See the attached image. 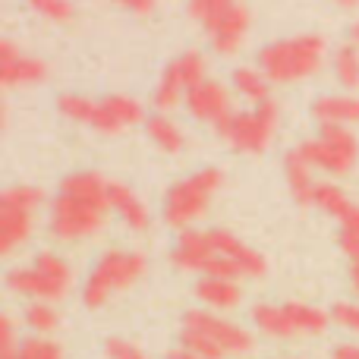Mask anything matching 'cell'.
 Returning <instances> with one entry per match:
<instances>
[{
    "mask_svg": "<svg viewBox=\"0 0 359 359\" xmlns=\"http://www.w3.org/2000/svg\"><path fill=\"white\" fill-rule=\"evenodd\" d=\"M334 359H359V344H337Z\"/></svg>",
    "mask_w": 359,
    "mask_h": 359,
    "instance_id": "obj_34",
    "label": "cell"
},
{
    "mask_svg": "<svg viewBox=\"0 0 359 359\" xmlns=\"http://www.w3.org/2000/svg\"><path fill=\"white\" fill-rule=\"evenodd\" d=\"M233 88H236V95L240 98H246L252 107H262V104H268L271 101V82L265 79V73H262L259 67H236L233 69Z\"/></svg>",
    "mask_w": 359,
    "mask_h": 359,
    "instance_id": "obj_22",
    "label": "cell"
},
{
    "mask_svg": "<svg viewBox=\"0 0 359 359\" xmlns=\"http://www.w3.org/2000/svg\"><path fill=\"white\" fill-rule=\"evenodd\" d=\"M278 104L268 101L262 107H252V111L243 114H230L221 123L215 126V133L230 145L233 151H243V155H262V151L271 145L274 133H278Z\"/></svg>",
    "mask_w": 359,
    "mask_h": 359,
    "instance_id": "obj_8",
    "label": "cell"
},
{
    "mask_svg": "<svg viewBox=\"0 0 359 359\" xmlns=\"http://www.w3.org/2000/svg\"><path fill=\"white\" fill-rule=\"evenodd\" d=\"M168 359H202V356H196V353H189V350H183V347H177V350H170Z\"/></svg>",
    "mask_w": 359,
    "mask_h": 359,
    "instance_id": "obj_36",
    "label": "cell"
},
{
    "mask_svg": "<svg viewBox=\"0 0 359 359\" xmlns=\"http://www.w3.org/2000/svg\"><path fill=\"white\" fill-rule=\"evenodd\" d=\"M183 328L208 337L211 344H217V347L224 350V356H243L255 347L252 331H246L243 325L230 322V318L217 316V312H211V309H189L183 316Z\"/></svg>",
    "mask_w": 359,
    "mask_h": 359,
    "instance_id": "obj_13",
    "label": "cell"
},
{
    "mask_svg": "<svg viewBox=\"0 0 359 359\" xmlns=\"http://www.w3.org/2000/svg\"><path fill=\"white\" fill-rule=\"evenodd\" d=\"M180 347L196 353V356H202V359H224V350L217 347V344H211L208 337L196 334V331H186V328L180 331Z\"/></svg>",
    "mask_w": 359,
    "mask_h": 359,
    "instance_id": "obj_30",
    "label": "cell"
},
{
    "mask_svg": "<svg viewBox=\"0 0 359 359\" xmlns=\"http://www.w3.org/2000/svg\"><path fill=\"white\" fill-rule=\"evenodd\" d=\"M208 233H211L215 249L243 274V278H265L268 274V262H265V255H262L259 249L246 246L240 236H233L230 230H221V227L208 230Z\"/></svg>",
    "mask_w": 359,
    "mask_h": 359,
    "instance_id": "obj_17",
    "label": "cell"
},
{
    "mask_svg": "<svg viewBox=\"0 0 359 359\" xmlns=\"http://www.w3.org/2000/svg\"><path fill=\"white\" fill-rule=\"evenodd\" d=\"M73 287V268L67 259H60L57 252H38L32 259V265L25 268H13L6 271V290L19 293V297H29L35 303H54L63 299Z\"/></svg>",
    "mask_w": 359,
    "mask_h": 359,
    "instance_id": "obj_5",
    "label": "cell"
},
{
    "mask_svg": "<svg viewBox=\"0 0 359 359\" xmlns=\"http://www.w3.org/2000/svg\"><path fill=\"white\" fill-rule=\"evenodd\" d=\"M145 136H149L161 151H168V155H180L186 145L183 130H180L168 114H151V117L145 120Z\"/></svg>",
    "mask_w": 359,
    "mask_h": 359,
    "instance_id": "obj_23",
    "label": "cell"
},
{
    "mask_svg": "<svg viewBox=\"0 0 359 359\" xmlns=\"http://www.w3.org/2000/svg\"><path fill=\"white\" fill-rule=\"evenodd\" d=\"M312 117L318 120V126L359 123V98H353V95H322L312 104Z\"/></svg>",
    "mask_w": 359,
    "mask_h": 359,
    "instance_id": "obj_19",
    "label": "cell"
},
{
    "mask_svg": "<svg viewBox=\"0 0 359 359\" xmlns=\"http://www.w3.org/2000/svg\"><path fill=\"white\" fill-rule=\"evenodd\" d=\"M221 183H224V174L217 168H202L196 174L177 180L168 189L164 205H161L164 224H170L174 230H189V224L198 221L208 211L211 198L221 189Z\"/></svg>",
    "mask_w": 359,
    "mask_h": 359,
    "instance_id": "obj_6",
    "label": "cell"
},
{
    "mask_svg": "<svg viewBox=\"0 0 359 359\" xmlns=\"http://www.w3.org/2000/svg\"><path fill=\"white\" fill-rule=\"evenodd\" d=\"M350 41H353L356 48H359V22H353V25H350Z\"/></svg>",
    "mask_w": 359,
    "mask_h": 359,
    "instance_id": "obj_37",
    "label": "cell"
},
{
    "mask_svg": "<svg viewBox=\"0 0 359 359\" xmlns=\"http://www.w3.org/2000/svg\"><path fill=\"white\" fill-rule=\"evenodd\" d=\"M57 107H60L63 117L76 120V123H88L92 126L95 120V111H98V101L88 98V95H73V92H63L57 98Z\"/></svg>",
    "mask_w": 359,
    "mask_h": 359,
    "instance_id": "obj_27",
    "label": "cell"
},
{
    "mask_svg": "<svg viewBox=\"0 0 359 359\" xmlns=\"http://www.w3.org/2000/svg\"><path fill=\"white\" fill-rule=\"evenodd\" d=\"M104 353H107V359H151L139 344L126 341V337H107Z\"/></svg>",
    "mask_w": 359,
    "mask_h": 359,
    "instance_id": "obj_32",
    "label": "cell"
},
{
    "mask_svg": "<svg viewBox=\"0 0 359 359\" xmlns=\"http://www.w3.org/2000/svg\"><path fill=\"white\" fill-rule=\"evenodd\" d=\"M111 208L117 211L120 221H123L130 230H136V233L149 230V224H151L149 205H145L142 198H139L126 183H117V180H111Z\"/></svg>",
    "mask_w": 359,
    "mask_h": 359,
    "instance_id": "obj_18",
    "label": "cell"
},
{
    "mask_svg": "<svg viewBox=\"0 0 359 359\" xmlns=\"http://www.w3.org/2000/svg\"><path fill=\"white\" fill-rule=\"evenodd\" d=\"M22 322H25V328L35 331V337H48L57 331L60 316H57V309L50 303H29L22 309Z\"/></svg>",
    "mask_w": 359,
    "mask_h": 359,
    "instance_id": "obj_25",
    "label": "cell"
},
{
    "mask_svg": "<svg viewBox=\"0 0 359 359\" xmlns=\"http://www.w3.org/2000/svg\"><path fill=\"white\" fill-rule=\"evenodd\" d=\"M331 322L337 328L350 331V334H359V303H350V299H341V303L331 306Z\"/></svg>",
    "mask_w": 359,
    "mask_h": 359,
    "instance_id": "obj_31",
    "label": "cell"
},
{
    "mask_svg": "<svg viewBox=\"0 0 359 359\" xmlns=\"http://www.w3.org/2000/svg\"><path fill=\"white\" fill-rule=\"evenodd\" d=\"M196 297L202 299V306H208L211 312H227L236 309L243 299V290L236 280H224V278H202L196 280Z\"/></svg>",
    "mask_w": 359,
    "mask_h": 359,
    "instance_id": "obj_20",
    "label": "cell"
},
{
    "mask_svg": "<svg viewBox=\"0 0 359 359\" xmlns=\"http://www.w3.org/2000/svg\"><path fill=\"white\" fill-rule=\"evenodd\" d=\"M186 111H189L196 120H202V123L217 126L224 117L233 114V98H230L224 82L205 79L202 86H196L189 95H186Z\"/></svg>",
    "mask_w": 359,
    "mask_h": 359,
    "instance_id": "obj_16",
    "label": "cell"
},
{
    "mask_svg": "<svg viewBox=\"0 0 359 359\" xmlns=\"http://www.w3.org/2000/svg\"><path fill=\"white\" fill-rule=\"evenodd\" d=\"M350 284H353V293L359 297V259H353V265H350Z\"/></svg>",
    "mask_w": 359,
    "mask_h": 359,
    "instance_id": "obj_35",
    "label": "cell"
},
{
    "mask_svg": "<svg viewBox=\"0 0 359 359\" xmlns=\"http://www.w3.org/2000/svg\"><path fill=\"white\" fill-rule=\"evenodd\" d=\"M44 192L38 186H6L0 192V255H13L32 236L35 208L41 205Z\"/></svg>",
    "mask_w": 359,
    "mask_h": 359,
    "instance_id": "obj_10",
    "label": "cell"
},
{
    "mask_svg": "<svg viewBox=\"0 0 359 359\" xmlns=\"http://www.w3.org/2000/svg\"><path fill=\"white\" fill-rule=\"evenodd\" d=\"M186 13L192 22L208 32L211 48L224 57L236 54L252 29V10L236 0H192Z\"/></svg>",
    "mask_w": 359,
    "mask_h": 359,
    "instance_id": "obj_3",
    "label": "cell"
},
{
    "mask_svg": "<svg viewBox=\"0 0 359 359\" xmlns=\"http://www.w3.org/2000/svg\"><path fill=\"white\" fill-rule=\"evenodd\" d=\"M328 44L316 32H303L293 38H280L259 50V69L268 82H303L316 76L325 63Z\"/></svg>",
    "mask_w": 359,
    "mask_h": 359,
    "instance_id": "obj_2",
    "label": "cell"
},
{
    "mask_svg": "<svg viewBox=\"0 0 359 359\" xmlns=\"http://www.w3.org/2000/svg\"><path fill=\"white\" fill-rule=\"evenodd\" d=\"M297 151L306 158L309 168L344 177L359 161V139L350 126H318V136L297 145Z\"/></svg>",
    "mask_w": 359,
    "mask_h": 359,
    "instance_id": "obj_9",
    "label": "cell"
},
{
    "mask_svg": "<svg viewBox=\"0 0 359 359\" xmlns=\"http://www.w3.org/2000/svg\"><path fill=\"white\" fill-rule=\"evenodd\" d=\"M145 111L133 95H107L98 101V111H95L92 130L104 133V136H117V133L130 130V126L142 123Z\"/></svg>",
    "mask_w": 359,
    "mask_h": 359,
    "instance_id": "obj_15",
    "label": "cell"
},
{
    "mask_svg": "<svg viewBox=\"0 0 359 359\" xmlns=\"http://www.w3.org/2000/svg\"><path fill=\"white\" fill-rule=\"evenodd\" d=\"M205 69H208V60H205V54H198V50H183V54H177L174 60L164 67L161 82H158L155 95H151V104L158 107V114L170 111L180 101H186V95L205 82Z\"/></svg>",
    "mask_w": 359,
    "mask_h": 359,
    "instance_id": "obj_12",
    "label": "cell"
},
{
    "mask_svg": "<svg viewBox=\"0 0 359 359\" xmlns=\"http://www.w3.org/2000/svg\"><path fill=\"white\" fill-rule=\"evenodd\" d=\"M16 359H63V347L54 344L50 337H22Z\"/></svg>",
    "mask_w": 359,
    "mask_h": 359,
    "instance_id": "obj_28",
    "label": "cell"
},
{
    "mask_svg": "<svg viewBox=\"0 0 359 359\" xmlns=\"http://www.w3.org/2000/svg\"><path fill=\"white\" fill-rule=\"evenodd\" d=\"M32 10H35L38 16H44L48 22H57V25L73 22V16H76V6L67 4V0H32Z\"/></svg>",
    "mask_w": 359,
    "mask_h": 359,
    "instance_id": "obj_29",
    "label": "cell"
},
{
    "mask_svg": "<svg viewBox=\"0 0 359 359\" xmlns=\"http://www.w3.org/2000/svg\"><path fill=\"white\" fill-rule=\"evenodd\" d=\"M123 10L136 13V16H151V13L158 10V4H155V0H126Z\"/></svg>",
    "mask_w": 359,
    "mask_h": 359,
    "instance_id": "obj_33",
    "label": "cell"
},
{
    "mask_svg": "<svg viewBox=\"0 0 359 359\" xmlns=\"http://www.w3.org/2000/svg\"><path fill=\"white\" fill-rule=\"evenodd\" d=\"M170 262L180 271H196V274H205V278H224V280L243 278L215 249L208 230H183L180 240L174 243V249H170Z\"/></svg>",
    "mask_w": 359,
    "mask_h": 359,
    "instance_id": "obj_11",
    "label": "cell"
},
{
    "mask_svg": "<svg viewBox=\"0 0 359 359\" xmlns=\"http://www.w3.org/2000/svg\"><path fill=\"white\" fill-rule=\"evenodd\" d=\"M334 76L344 88H359V48L356 44H344L334 50Z\"/></svg>",
    "mask_w": 359,
    "mask_h": 359,
    "instance_id": "obj_26",
    "label": "cell"
},
{
    "mask_svg": "<svg viewBox=\"0 0 359 359\" xmlns=\"http://www.w3.org/2000/svg\"><path fill=\"white\" fill-rule=\"evenodd\" d=\"M149 262L142 252H133V249H107L98 262L92 265L86 284H82V303L88 309H101L114 293H123L136 284L145 274Z\"/></svg>",
    "mask_w": 359,
    "mask_h": 359,
    "instance_id": "obj_4",
    "label": "cell"
},
{
    "mask_svg": "<svg viewBox=\"0 0 359 359\" xmlns=\"http://www.w3.org/2000/svg\"><path fill=\"white\" fill-rule=\"evenodd\" d=\"M111 180L95 170H79L60 180L50 198V233L63 243H79L101 233L111 215Z\"/></svg>",
    "mask_w": 359,
    "mask_h": 359,
    "instance_id": "obj_1",
    "label": "cell"
},
{
    "mask_svg": "<svg viewBox=\"0 0 359 359\" xmlns=\"http://www.w3.org/2000/svg\"><path fill=\"white\" fill-rule=\"evenodd\" d=\"M316 205L325 211V215L337 217V224H341L344 217H347L350 211L356 208L353 198H350L347 192H344L341 186H334V183H318V189H316Z\"/></svg>",
    "mask_w": 359,
    "mask_h": 359,
    "instance_id": "obj_24",
    "label": "cell"
},
{
    "mask_svg": "<svg viewBox=\"0 0 359 359\" xmlns=\"http://www.w3.org/2000/svg\"><path fill=\"white\" fill-rule=\"evenodd\" d=\"M50 76V67L38 57H29L10 41L0 38V86L13 88V86H35L44 82Z\"/></svg>",
    "mask_w": 359,
    "mask_h": 359,
    "instance_id": "obj_14",
    "label": "cell"
},
{
    "mask_svg": "<svg viewBox=\"0 0 359 359\" xmlns=\"http://www.w3.org/2000/svg\"><path fill=\"white\" fill-rule=\"evenodd\" d=\"M284 174H287V186H290L293 198H297L299 205H316V189H318V183L312 180V168L306 164V158L299 155L297 149L287 151V158H284Z\"/></svg>",
    "mask_w": 359,
    "mask_h": 359,
    "instance_id": "obj_21",
    "label": "cell"
},
{
    "mask_svg": "<svg viewBox=\"0 0 359 359\" xmlns=\"http://www.w3.org/2000/svg\"><path fill=\"white\" fill-rule=\"evenodd\" d=\"M331 322V312L318 306L287 299V303H259L252 306V325L268 337H316L325 334Z\"/></svg>",
    "mask_w": 359,
    "mask_h": 359,
    "instance_id": "obj_7",
    "label": "cell"
}]
</instances>
